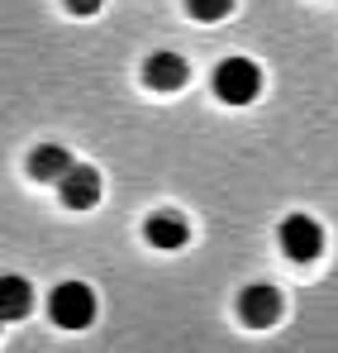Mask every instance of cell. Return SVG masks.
Segmentation results:
<instances>
[{"mask_svg": "<svg viewBox=\"0 0 338 353\" xmlns=\"http://www.w3.org/2000/svg\"><path fill=\"white\" fill-rule=\"evenodd\" d=\"M76 158L62 148V143H39L34 153H29V176L34 181H62V172L72 168Z\"/></svg>", "mask_w": 338, "mask_h": 353, "instance_id": "cell-8", "label": "cell"}, {"mask_svg": "<svg viewBox=\"0 0 338 353\" xmlns=\"http://www.w3.org/2000/svg\"><path fill=\"white\" fill-rule=\"evenodd\" d=\"M0 325H5V320H0Z\"/></svg>", "mask_w": 338, "mask_h": 353, "instance_id": "cell-12", "label": "cell"}, {"mask_svg": "<svg viewBox=\"0 0 338 353\" xmlns=\"http://www.w3.org/2000/svg\"><path fill=\"white\" fill-rule=\"evenodd\" d=\"M101 5H105V0H67V10H72V14H81V19H91Z\"/></svg>", "mask_w": 338, "mask_h": 353, "instance_id": "cell-11", "label": "cell"}, {"mask_svg": "<svg viewBox=\"0 0 338 353\" xmlns=\"http://www.w3.org/2000/svg\"><path fill=\"white\" fill-rule=\"evenodd\" d=\"M143 234L153 248H181L186 239H191V225H186V215H176V210H158V215H148V225H143Z\"/></svg>", "mask_w": 338, "mask_h": 353, "instance_id": "cell-7", "label": "cell"}, {"mask_svg": "<svg viewBox=\"0 0 338 353\" xmlns=\"http://www.w3.org/2000/svg\"><path fill=\"white\" fill-rule=\"evenodd\" d=\"M34 310V287L24 277H0V320H24Z\"/></svg>", "mask_w": 338, "mask_h": 353, "instance_id": "cell-9", "label": "cell"}, {"mask_svg": "<svg viewBox=\"0 0 338 353\" xmlns=\"http://www.w3.org/2000/svg\"><path fill=\"white\" fill-rule=\"evenodd\" d=\"M262 91V67L248 58H224L215 67V96L224 105H253Z\"/></svg>", "mask_w": 338, "mask_h": 353, "instance_id": "cell-1", "label": "cell"}, {"mask_svg": "<svg viewBox=\"0 0 338 353\" xmlns=\"http://www.w3.org/2000/svg\"><path fill=\"white\" fill-rule=\"evenodd\" d=\"M186 10H191L200 24H215V19H224L229 10H233V0H186Z\"/></svg>", "mask_w": 338, "mask_h": 353, "instance_id": "cell-10", "label": "cell"}, {"mask_svg": "<svg viewBox=\"0 0 338 353\" xmlns=\"http://www.w3.org/2000/svg\"><path fill=\"white\" fill-rule=\"evenodd\" d=\"M57 186H62V205H72V210H91L101 201V172L86 163H72Z\"/></svg>", "mask_w": 338, "mask_h": 353, "instance_id": "cell-5", "label": "cell"}, {"mask_svg": "<svg viewBox=\"0 0 338 353\" xmlns=\"http://www.w3.org/2000/svg\"><path fill=\"white\" fill-rule=\"evenodd\" d=\"M143 81L153 91H181L186 86V58L181 53H153L143 62Z\"/></svg>", "mask_w": 338, "mask_h": 353, "instance_id": "cell-6", "label": "cell"}, {"mask_svg": "<svg viewBox=\"0 0 338 353\" xmlns=\"http://www.w3.org/2000/svg\"><path fill=\"white\" fill-rule=\"evenodd\" d=\"M238 315H243V325L267 330V325L282 315V292H277L272 282H253V287H243V296H238Z\"/></svg>", "mask_w": 338, "mask_h": 353, "instance_id": "cell-4", "label": "cell"}, {"mask_svg": "<svg viewBox=\"0 0 338 353\" xmlns=\"http://www.w3.org/2000/svg\"><path fill=\"white\" fill-rule=\"evenodd\" d=\"M48 315H53L62 330H86L96 320V292L86 282H62L48 296Z\"/></svg>", "mask_w": 338, "mask_h": 353, "instance_id": "cell-2", "label": "cell"}, {"mask_svg": "<svg viewBox=\"0 0 338 353\" xmlns=\"http://www.w3.org/2000/svg\"><path fill=\"white\" fill-rule=\"evenodd\" d=\"M282 248H286V258H295V263H315V258L324 253V230H319V220H310V215H286L282 220Z\"/></svg>", "mask_w": 338, "mask_h": 353, "instance_id": "cell-3", "label": "cell"}]
</instances>
